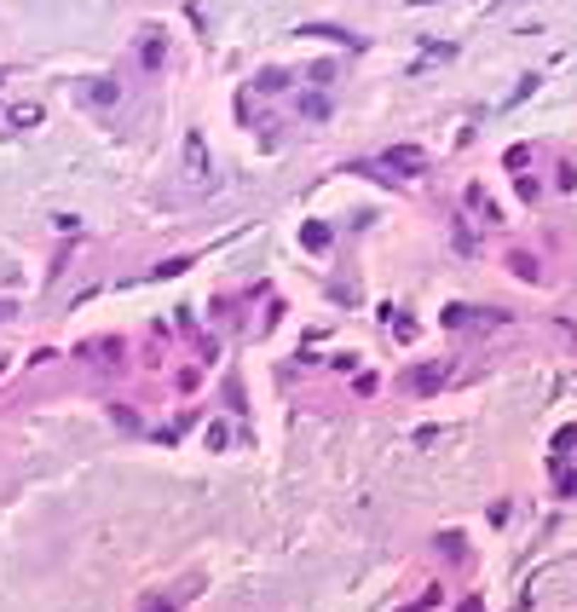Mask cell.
<instances>
[{
  "label": "cell",
  "instance_id": "cell-1",
  "mask_svg": "<svg viewBox=\"0 0 577 612\" xmlns=\"http://www.w3.org/2000/svg\"><path fill=\"white\" fill-rule=\"evenodd\" d=\"M445 324H502V312H468V306H451Z\"/></svg>",
  "mask_w": 577,
  "mask_h": 612
},
{
  "label": "cell",
  "instance_id": "cell-2",
  "mask_svg": "<svg viewBox=\"0 0 577 612\" xmlns=\"http://www.w3.org/2000/svg\"><path fill=\"white\" fill-rule=\"evenodd\" d=\"M439 381H445V364H427V370H422V376H416V393H433V387H439Z\"/></svg>",
  "mask_w": 577,
  "mask_h": 612
}]
</instances>
